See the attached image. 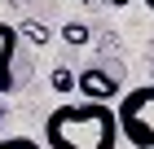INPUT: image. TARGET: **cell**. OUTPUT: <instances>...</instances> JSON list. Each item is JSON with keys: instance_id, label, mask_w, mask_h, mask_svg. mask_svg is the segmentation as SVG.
<instances>
[{"instance_id": "52a82bcc", "label": "cell", "mask_w": 154, "mask_h": 149, "mask_svg": "<svg viewBox=\"0 0 154 149\" xmlns=\"http://www.w3.org/2000/svg\"><path fill=\"white\" fill-rule=\"evenodd\" d=\"M0 149H44V145L31 136H0Z\"/></svg>"}, {"instance_id": "277c9868", "label": "cell", "mask_w": 154, "mask_h": 149, "mask_svg": "<svg viewBox=\"0 0 154 149\" xmlns=\"http://www.w3.org/2000/svg\"><path fill=\"white\" fill-rule=\"evenodd\" d=\"M13 48H18V26L0 22V97L13 92Z\"/></svg>"}, {"instance_id": "3957f363", "label": "cell", "mask_w": 154, "mask_h": 149, "mask_svg": "<svg viewBox=\"0 0 154 149\" xmlns=\"http://www.w3.org/2000/svg\"><path fill=\"white\" fill-rule=\"evenodd\" d=\"M75 92H79L84 101H115L119 97V79L106 66H84L75 75Z\"/></svg>"}, {"instance_id": "8992f818", "label": "cell", "mask_w": 154, "mask_h": 149, "mask_svg": "<svg viewBox=\"0 0 154 149\" xmlns=\"http://www.w3.org/2000/svg\"><path fill=\"white\" fill-rule=\"evenodd\" d=\"M48 83H53V88H57L62 97H66V92H75V70H66V66H57V70H53V79H48Z\"/></svg>"}, {"instance_id": "6da1fadb", "label": "cell", "mask_w": 154, "mask_h": 149, "mask_svg": "<svg viewBox=\"0 0 154 149\" xmlns=\"http://www.w3.org/2000/svg\"><path fill=\"white\" fill-rule=\"evenodd\" d=\"M119 140L110 101H71L44 118V149H115Z\"/></svg>"}, {"instance_id": "5b68a950", "label": "cell", "mask_w": 154, "mask_h": 149, "mask_svg": "<svg viewBox=\"0 0 154 149\" xmlns=\"http://www.w3.org/2000/svg\"><path fill=\"white\" fill-rule=\"evenodd\" d=\"M18 31H22L31 44H48V26H44V22H35V18H31V22H22Z\"/></svg>"}, {"instance_id": "8fae6325", "label": "cell", "mask_w": 154, "mask_h": 149, "mask_svg": "<svg viewBox=\"0 0 154 149\" xmlns=\"http://www.w3.org/2000/svg\"><path fill=\"white\" fill-rule=\"evenodd\" d=\"M0 118H5V105H0Z\"/></svg>"}, {"instance_id": "7a4b0ae2", "label": "cell", "mask_w": 154, "mask_h": 149, "mask_svg": "<svg viewBox=\"0 0 154 149\" xmlns=\"http://www.w3.org/2000/svg\"><path fill=\"white\" fill-rule=\"evenodd\" d=\"M115 118H119V136L132 149H154V83L128 88L115 105Z\"/></svg>"}, {"instance_id": "ba28073f", "label": "cell", "mask_w": 154, "mask_h": 149, "mask_svg": "<svg viewBox=\"0 0 154 149\" xmlns=\"http://www.w3.org/2000/svg\"><path fill=\"white\" fill-rule=\"evenodd\" d=\"M62 35H66V44H84V40H88V26H84V22H66Z\"/></svg>"}, {"instance_id": "9c48e42d", "label": "cell", "mask_w": 154, "mask_h": 149, "mask_svg": "<svg viewBox=\"0 0 154 149\" xmlns=\"http://www.w3.org/2000/svg\"><path fill=\"white\" fill-rule=\"evenodd\" d=\"M106 4H128V0H106Z\"/></svg>"}, {"instance_id": "30bf717a", "label": "cell", "mask_w": 154, "mask_h": 149, "mask_svg": "<svg viewBox=\"0 0 154 149\" xmlns=\"http://www.w3.org/2000/svg\"><path fill=\"white\" fill-rule=\"evenodd\" d=\"M145 9H154V0H145Z\"/></svg>"}]
</instances>
